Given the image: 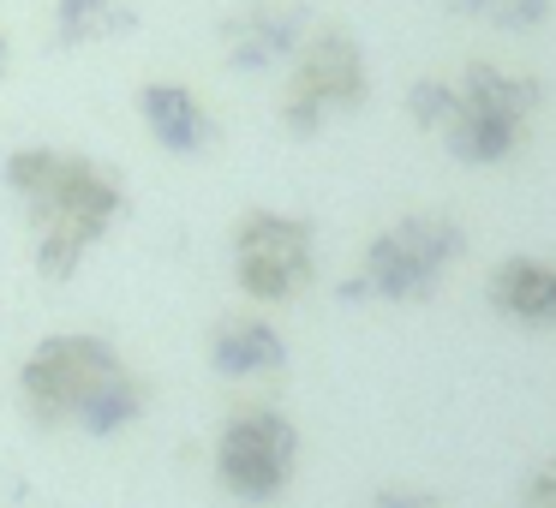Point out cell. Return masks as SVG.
I'll return each instance as SVG.
<instances>
[{
    "label": "cell",
    "mask_w": 556,
    "mask_h": 508,
    "mask_svg": "<svg viewBox=\"0 0 556 508\" xmlns=\"http://www.w3.org/2000/svg\"><path fill=\"white\" fill-rule=\"evenodd\" d=\"M222 37H228V61L245 66V73H257V66H276L300 49L305 13L300 7H245L240 18L222 25Z\"/></svg>",
    "instance_id": "cell-8"
},
{
    "label": "cell",
    "mask_w": 556,
    "mask_h": 508,
    "mask_svg": "<svg viewBox=\"0 0 556 508\" xmlns=\"http://www.w3.org/2000/svg\"><path fill=\"white\" fill-rule=\"evenodd\" d=\"M467 7L479 18H491V25H503V30H527L551 13V0H467Z\"/></svg>",
    "instance_id": "cell-13"
},
{
    "label": "cell",
    "mask_w": 556,
    "mask_h": 508,
    "mask_svg": "<svg viewBox=\"0 0 556 508\" xmlns=\"http://www.w3.org/2000/svg\"><path fill=\"white\" fill-rule=\"evenodd\" d=\"M413 120L419 126H448L455 120V90L448 85H413Z\"/></svg>",
    "instance_id": "cell-14"
},
{
    "label": "cell",
    "mask_w": 556,
    "mask_h": 508,
    "mask_svg": "<svg viewBox=\"0 0 556 508\" xmlns=\"http://www.w3.org/2000/svg\"><path fill=\"white\" fill-rule=\"evenodd\" d=\"M233 269H240V288L257 300H293L312 281V228L257 209L233 228Z\"/></svg>",
    "instance_id": "cell-6"
},
{
    "label": "cell",
    "mask_w": 556,
    "mask_h": 508,
    "mask_svg": "<svg viewBox=\"0 0 556 508\" xmlns=\"http://www.w3.org/2000/svg\"><path fill=\"white\" fill-rule=\"evenodd\" d=\"M371 508H431V496H419V491H383Z\"/></svg>",
    "instance_id": "cell-16"
},
{
    "label": "cell",
    "mask_w": 556,
    "mask_h": 508,
    "mask_svg": "<svg viewBox=\"0 0 556 508\" xmlns=\"http://www.w3.org/2000/svg\"><path fill=\"white\" fill-rule=\"evenodd\" d=\"M138 109H144L150 132H156L168 150H180V156H192V150L210 144V114L192 102V90H180V85H144Z\"/></svg>",
    "instance_id": "cell-10"
},
{
    "label": "cell",
    "mask_w": 556,
    "mask_h": 508,
    "mask_svg": "<svg viewBox=\"0 0 556 508\" xmlns=\"http://www.w3.org/2000/svg\"><path fill=\"white\" fill-rule=\"evenodd\" d=\"M460 252V228L443 216H413L401 228H389L383 240H371L365 269L353 276L348 293H377V300H425L437 288L448 264Z\"/></svg>",
    "instance_id": "cell-3"
},
{
    "label": "cell",
    "mask_w": 556,
    "mask_h": 508,
    "mask_svg": "<svg viewBox=\"0 0 556 508\" xmlns=\"http://www.w3.org/2000/svg\"><path fill=\"white\" fill-rule=\"evenodd\" d=\"M532 102V78H503L496 66H472L467 90H455V120H448V150L460 162H503L520 144Z\"/></svg>",
    "instance_id": "cell-4"
},
{
    "label": "cell",
    "mask_w": 556,
    "mask_h": 508,
    "mask_svg": "<svg viewBox=\"0 0 556 508\" xmlns=\"http://www.w3.org/2000/svg\"><path fill=\"white\" fill-rule=\"evenodd\" d=\"M0 66H7V37H0Z\"/></svg>",
    "instance_id": "cell-17"
},
{
    "label": "cell",
    "mask_w": 556,
    "mask_h": 508,
    "mask_svg": "<svg viewBox=\"0 0 556 508\" xmlns=\"http://www.w3.org/2000/svg\"><path fill=\"white\" fill-rule=\"evenodd\" d=\"M359 102H365V66L353 37L348 30H317L300 78L288 85V102H281L288 132H317L336 109H359Z\"/></svg>",
    "instance_id": "cell-7"
},
{
    "label": "cell",
    "mask_w": 556,
    "mask_h": 508,
    "mask_svg": "<svg viewBox=\"0 0 556 508\" xmlns=\"http://www.w3.org/2000/svg\"><path fill=\"white\" fill-rule=\"evenodd\" d=\"M216 467H222V484L233 496H245V503L281 496V484L293 479V424L269 407L233 412L228 431H222Z\"/></svg>",
    "instance_id": "cell-5"
},
{
    "label": "cell",
    "mask_w": 556,
    "mask_h": 508,
    "mask_svg": "<svg viewBox=\"0 0 556 508\" xmlns=\"http://www.w3.org/2000/svg\"><path fill=\"white\" fill-rule=\"evenodd\" d=\"M491 305L515 323H556V269L551 264H503L491 276Z\"/></svg>",
    "instance_id": "cell-9"
},
{
    "label": "cell",
    "mask_w": 556,
    "mask_h": 508,
    "mask_svg": "<svg viewBox=\"0 0 556 508\" xmlns=\"http://www.w3.org/2000/svg\"><path fill=\"white\" fill-rule=\"evenodd\" d=\"M7 180L37 221V264L49 281L73 276L85 245L102 240V228L121 216L114 174L85 156H66V150H18L7 162Z\"/></svg>",
    "instance_id": "cell-1"
},
{
    "label": "cell",
    "mask_w": 556,
    "mask_h": 508,
    "mask_svg": "<svg viewBox=\"0 0 556 508\" xmlns=\"http://www.w3.org/2000/svg\"><path fill=\"white\" fill-rule=\"evenodd\" d=\"M527 503H532V508H556V460H551V467H544L539 479L527 484Z\"/></svg>",
    "instance_id": "cell-15"
},
{
    "label": "cell",
    "mask_w": 556,
    "mask_h": 508,
    "mask_svg": "<svg viewBox=\"0 0 556 508\" xmlns=\"http://www.w3.org/2000/svg\"><path fill=\"white\" fill-rule=\"evenodd\" d=\"M25 401L42 424L78 419L85 431L109 436L144 407V389L126 377L109 341L97 335H54L25 365Z\"/></svg>",
    "instance_id": "cell-2"
},
{
    "label": "cell",
    "mask_w": 556,
    "mask_h": 508,
    "mask_svg": "<svg viewBox=\"0 0 556 508\" xmlns=\"http://www.w3.org/2000/svg\"><path fill=\"white\" fill-rule=\"evenodd\" d=\"M210 365H216L222 377H257V371H281V365H288V347H281V335L269 323L240 317V323L216 329V341H210Z\"/></svg>",
    "instance_id": "cell-11"
},
{
    "label": "cell",
    "mask_w": 556,
    "mask_h": 508,
    "mask_svg": "<svg viewBox=\"0 0 556 508\" xmlns=\"http://www.w3.org/2000/svg\"><path fill=\"white\" fill-rule=\"evenodd\" d=\"M54 25H61L66 49H78V42H102L109 30H126V25H132V13L114 7V0H61Z\"/></svg>",
    "instance_id": "cell-12"
}]
</instances>
